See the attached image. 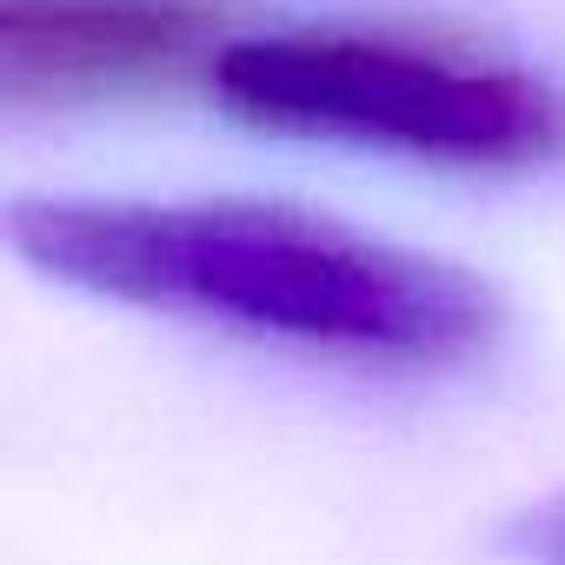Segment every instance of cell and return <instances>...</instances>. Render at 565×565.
<instances>
[{"instance_id": "obj_1", "label": "cell", "mask_w": 565, "mask_h": 565, "mask_svg": "<svg viewBox=\"0 0 565 565\" xmlns=\"http://www.w3.org/2000/svg\"><path fill=\"white\" fill-rule=\"evenodd\" d=\"M8 239L87 300L353 366H466L505 333L486 273L279 200H14Z\"/></svg>"}, {"instance_id": "obj_2", "label": "cell", "mask_w": 565, "mask_h": 565, "mask_svg": "<svg viewBox=\"0 0 565 565\" xmlns=\"http://www.w3.org/2000/svg\"><path fill=\"white\" fill-rule=\"evenodd\" d=\"M213 100L259 134L393 153L452 173H539L565 160V94L499 54L393 28L233 34Z\"/></svg>"}, {"instance_id": "obj_3", "label": "cell", "mask_w": 565, "mask_h": 565, "mask_svg": "<svg viewBox=\"0 0 565 565\" xmlns=\"http://www.w3.org/2000/svg\"><path fill=\"white\" fill-rule=\"evenodd\" d=\"M226 47V0H0V94L74 107L160 87Z\"/></svg>"}, {"instance_id": "obj_4", "label": "cell", "mask_w": 565, "mask_h": 565, "mask_svg": "<svg viewBox=\"0 0 565 565\" xmlns=\"http://www.w3.org/2000/svg\"><path fill=\"white\" fill-rule=\"evenodd\" d=\"M492 545L512 558V565H565V486L512 505L492 532Z\"/></svg>"}]
</instances>
